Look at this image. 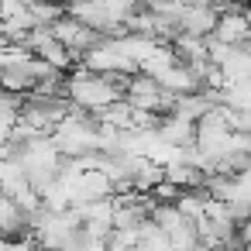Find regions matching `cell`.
Returning a JSON list of instances; mask_svg holds the SVG:
<instances>
[{
  "label": "cell",
  "instance_id": "obj_9",
  "mask_svg": "<svg viewBox=\"0 0 251 251\" xmlns=\"http://www.w3.org/2000/svg\"><path fill=\"white\" fill-rule=\"evenodd\" d=\"M217 69L224 73V83L227 86H251V52L248 49H234Z\"/></svg>",
  "mask_w": 251,
  "mask_h": 251
},
{
  "label": "cell",
  "instance_id": "obj_8",
  "mask_svg": "<svg viewBox=\"0 0 251 251\" xmlns=\"http://www.w3.org/2000/svg\"><path fill=\"white\" fill-rule=\"evenodd\" d=\"M158 138L165 145H176V148H196V124L186 121V117H176V114H165L162 124H158Z\"/></svg>",
  "mask_w": 251,
  "mask_h": 251
},
{
  "label": "cell",
  "instance_id": "obj_3",
  "mask_svg": "<svg viewBox=\"0 0 251 251\" xmlns=\"http://www.w3.org/2000/svg\"><path fill=\"white\" fill-rule=\"evenodd\" d=\"M79 66L90 73H100V76H138V66L127 55L124 38H100V45H93L79 59Z\"/></svg>",
  "mask_w": 251,
  "mask_h": 251
},
{
  "label": "cell",
  "instance_id": "obj_12",
  "mask_svg": "<svg viewBox=\"0 0 251 251\" xmlns=\"http://www.w3.org/2000/svg\"><path fill=\"white\" fill-rule=\"evenodd\" d=\"M66 251H110V241H103V237H93V234L79 230V237H76Z\"/></svg>",
  "mask_w": 251,
  "mask_h": 251
},
{
  "label": "cell",
  "instance_id": "obj_11",
  "mask_svg": "<svg viewBox=\"0 0 251 251\" xmlns=\"http://www.w3.org/2000/svg\"><path fill=\"white\" fill-rule=\"evenodd\" d=\"M97 121L107 124V127H114V131H131V127H134V107H131L127 100H117V103L107 107Z\"/></svg>",
  "mask_w": 251,
  "mask_h": 251
},
{
  "label": "cell",
  "instance_id": "obj_6",
  "mask_svg": "<svg viewBox=\"0 0 251 251\" xmlns=\"http://www.w3.org/2000/svg\"><path fill=\"white\" fill-rule=\"evenodd\" d=\"M52 35H55V38H59L69 52H73V59H76V62H79V59H83L93 45H100V38H103V35H97L93 28H86V25H79L76 18H69V14H66L55 28H52Z\"/></svg>",
  "mask_w": 251,
  "mask_h": 251
},
{
  "label": "cell",
  "instance_id": "obj_7",
  "mask_svg": "<svg viewBox=\"0 0 251 251\" xmlns=\"http://www.w3.org/2000/svg\"><path fill=\"white\" fill-rule=\"evenodd\" d=\"M210 38H217V42H224V45H230V49H244V45L251 42V25H248V14H244V11L220 14L217 31H213Z\"/></svg>",
  "mask_w": 251,
  "mask_h": 251
},
{
  "label": "cell",
  "instance_id": "obj_1",
  "mask_svg": "<svg viewBox=\"0 0 251 251\" xmlns=\"http://www.w3.org/2000/svg\"><path fill=\"white\" fill-rule=\"evenodd\" d=\"M127 83H131V76H100V73H90L79 66L66 76V100L76 110L100 117L107 107H114L117 100L127 97Z\"/></svg>",
  "mask_w": 251,
  "mask_h": 251
},
{
  "label": "cell",
  "instance_id": "obj_5",
  "mask_svg": "<svg viewBox=\"0 0 251 251\" xmlns=\"http://www.w3.org/2000/svg\"><path fill=\"white\" fill-rule=\"evenodd\" d=\"M220 14L213 11L210 0H193V4L182 7L179 14V35H193V38H210L217 31Z\"/></svg>",
  "mask_w": 251,
  "mask_h": 251
},
{
  "label": "cell",
  "instance_id": "obj_10",
  "mask_svg": "<svg viewBox=\"0 0 251 251\" xmlns=\"http://www.w3.org/2000/svg\"><path fill=\"white\" fill-rule=\"evenodd\" d=\"M28 227V217H25V210L7 196L4 203H0V237H18L21 230Z\"/></svg>",
  "mask_w": 251,
  "mask_h": 251
},
{
  "label": "cell",
  "instance_id": "obj_2",
  "mask_svg": "<svg viewBox=\"0 0 251 251\" xmlns=\"http://www.w3.org/2000/svg\"><path fill=\"white\" fill-rule=\"evenodd\" d=\"M52 141L59 145V151L66 158H83V155H93L100 151V124L93 114H83L73 107V114L52 131Z\"/></svg>",
  "mask_w": 251,
  "mask_h": 251
},
{
  "label": "cell",
  "instance_id": "obj_14",
  "mask_svg": "<svg viewBox=\"0 0 251 251\" xmlns=\"http://www.w3.org/2000/svg\"><path fill=\"white\" fill-rule=\"evenodd\" d=\"M244 251H251V244H248V248H244Z\"/></svg>",
  "mask_w": 251,
  "mask_h": 251
},
{
  "label": "cell",
  "instance_id": "obj_13",
  "mask_svg": "<svg viewBox=\"0 0 251 251\" xmlns=\"http://www.w3.org/2000/svg\"><path fill=\"white\" fill-rule=\"evenodd\" d=\"M55 4H62V7H69V4H76V0H55Z\"/></svg>",
  "mask_w": 251,
  "mask_h": 251
},
{
  "label": "cell",
  "instance_id": "obj_4",
  "mask_svg": "<svg viewBox=\"0 0 251 251\" xmlns=\"http://www.w3.org/2000/svg\"><path fill=\"white\" fill-rule=\"evenodd\" d=\"M134 110H148V114H158L162 117V110L165 114H172V107H176V97L172 93H165L162 86H158V79H151V76H131V83H127V97H124Z\"/></svg>",
  "mask_w": 251,
  "mask_h": 251
}]
</instances>
